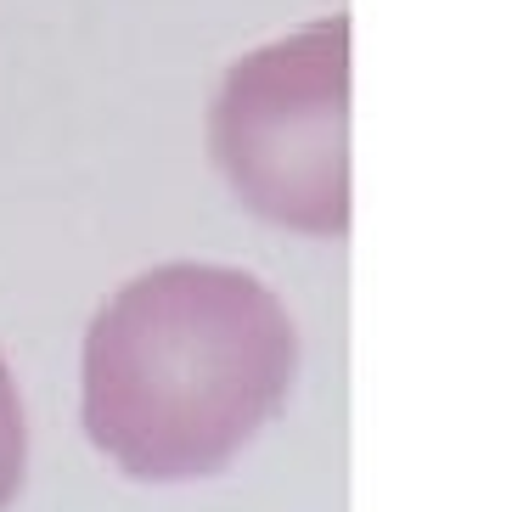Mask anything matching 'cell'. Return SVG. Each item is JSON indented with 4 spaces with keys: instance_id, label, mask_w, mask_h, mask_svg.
<instances>
[{
    "instance_id": "cell-1",
    "label": "cell",
    "mask_w": 512,
    "mask_h": 512,
    "mask_svg": "<svg viewBox=\"0 0 512 512\" xmlns=\"http://www.w3.org/2000/svg\"><path fill=\"white\" fill-rule=\"evenodd\" d=\"M299 338L248 271L164 265L85 338V434L130 479H209L282 411Z\"/></svg>"
},
{
    "instance_id": "cell-3",
    "label": "cell",
    "mask_w": 512,
    "mask_h": 512,
    "mask_svg": "<svg viewBox=\"0 0 512 512\" xmlns=\"http://www.w3.org/2000/svg\"><path fill=\"white\" fill-rule=\"evenodd\" d=\"M23 456H29V428H23V400H17V383L0 361V512L17 496L23 484Z\"/></svg>"
},
{
    "instance_id": "cell-2",
    "label": "cell",
    "mask_w": 512,
    "mask_h": 512,
    "mask_svg": "<svg viewBox=\"0 0 512 512\" xmlns=\"http://www.w3.org/2000/svg\"><path fill=\"white\" fill-rule=\"evenodd\" d=\"M349 23L327 17L242 57L214 102V158L259 220L349 231Z\"/></svg>"
}]
</instances>
